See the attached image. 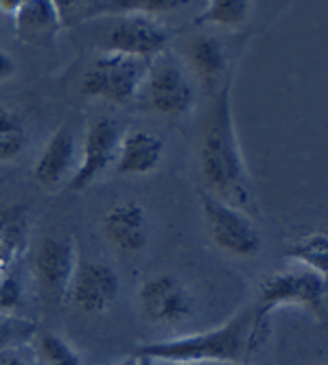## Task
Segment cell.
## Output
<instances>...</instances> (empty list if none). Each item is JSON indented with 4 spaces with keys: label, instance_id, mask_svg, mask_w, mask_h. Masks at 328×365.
Wrapping results in <instances>:
<instances>
[{
    "label": "cell",
    "instance_id": "3",
    "mask_svg": "<svg viewBox=\"0 0 328 365\" xmlns=\"http://www.w3.org/2000/svg\"><path fill=\"white\" fill-rule=\"evenodd\" d=\"M151 61L118 53H101L81 77L79 90L88 98L125 106L143 92Z\"/></svg>",
    "mask_w": 328,
    "mask_h": 365
},
{
    "label": "cell",
    "instance_id": "19",
    "mask_svg": "<svg viewBox=\"0 0 328 365\" xmlns=\"http://www.w3.org/2000/svg\"><path fill=\"white\" fill-rule=\"evenodd\" d=\"M289 260L298 262L302 269L319 276L328 274V237L324 232H309L295 239L287 250Z\"/></svg>",
    "mask_w": 328,
    "mask_h": 365
},
{
    "label": "cell",
    "instance_id": "27",
    "mask_svg": "<svg viewBox=\"0 0 328 365\" xmlns=\"http://www.w3.org/2000/svg\"><path fill=\"white\" fill-rule=\"evenodd\" d=\"M18 258H20V256H16L14 252H9L7 247L0 245V280H3V278L16 267V264H18Z\"/></svg>",
    "mask_w": 328,
    "mask_h": 365
},
{
    "label": "cell",
    "instance_id": "20",
    "mask_svg": "<svg viewBox=\"0 0 328 365\" xmlns=\"http://www.w3.org/2000/svg\"><path fill=\"white\" fill-rule=\"evenodd\" d=\"M0 245L20 256L29 245V210L22 204L0 206Z\"/></svg>",
    "mask_w": 328,
    "mask_h": 365
},
{
    "label": "cell",
    "instance_id": "16",
    "mask_svg": "<svg viewBox=\"0 0 328 365\" xmlns=\"http://www.w3.org/2000/svg\"><path fill=\"white\" fill-rule=\"evenodd\" d=\"M16 36L29 46H51L61 31L57 7L51 0H22L18 14L14 16Z\"/></svg>",
    "mask_w": 328,
    "mask_h": 365
},
{
    "label": "cell",
    "instance_id": "15",
    "mask_svg": "<svg viewBox=\"0 0 328 365\" xmlns=\"http://www.w3.org/2000/svg\"><path fill=\"white\" fill-rule=\"evenodd\" d=\"M164 158V140L147 129H131L121 136L114 169L121 175H149Z\"/></svg>",
    "mask_w": 328,
    "mask_h": 365
},
{
    "label": "cell",
    "instance_id": "10",
    "mask_svg": "<svg viewBox=\"0 0 328 365\" xmlns=\"http://www.w3.org/2000/svg\"><path fill=\"white\" fill-rule=\"evenodd\" d=\"M138 304L147 322L155 326H180L193 315V297L186 284L169 274H160L143 282Z\"/></svg>",
    "mask_w": 328,
    "mask_h": 365
},
{
    "label": "cell",
    "instance_id": "14",
    "mask_svg": "<svg viewBox=\"0 0 328 365\" xmlns=\"http://www.w3.org/2000/svg\"><path fill=\"white\" fill-rule=\"evenodd\" d=\"M106 241L121 254H138L149 239L147 210L138 202H121L101 219Z\"/></svg>",
    "mask_w": 328,
    "mask_h": 365
},
{
    "label": "cell",
    "instance_id": "22",
    "mask_svg": "<svg viewBox=\"0 0 328 365\" xmlns=\"http://www.w3.org/2000/svg\"><path fill=\"white\" fill-rule=\"evenodd\" d=\"M26 147V129L20 116L9 110L0 108V164L14 162Z\"/></svg>",
    "mask_w": 328,
    "mask_h": 365
},
{
    "label": "cell",
    "instance_id": "5",
    "mask_svg": "<svg viewBox=\"0 0 328 365\" xmlns=\"http://www.w3.org/2000/svg\"><path fill=\"white\" fill-rule=\"evenodd\" d=\"M202 215L212 243L237 258H252L260 252V230L247 217V212L219 202L217 197L202 192Z\"/></svg>",
    "mask_w": 328,
    "mask_h": 365
},
{
    "label": "cell",
    "instance_id": "28",
    "mask_svg": "<svg viewBox=\"0 0 328 365\" xmlns=\"http://www.w3.org/2000/svg\"><path fill=\"white\" fill-rule=\"evenodd\" d=\"M114 365H155V361L149 359V356H145V354H140V352H134V354L125 356L123 361H118Z\"/></svg>",
    "mask_w": 328,
    "mask_h": 365
},
{
    "label": "cell",
    "instance_id": "2",
    "mask_svg": "<svg viewBox=\"0 0 328 365\" xmlns=\"http://www.w3.org/2000/svg\"><path fill=\"white\" fill-rule=\"evenodd\" d=\"M270 337V317L256 307L241 311L225 324L197 335H184L140 346L136 352L153 361H212L250 365Z\"/></svg>",
    "mask_w": 328,
    "mask_h": 365
},
{
    "label": "cell",
    "instance_id": "21",
    "mask_svg": "<svg viewBox=\"0 0 328 365\" xmlns=\"http://www.w3.org/2000/svg\"><path fill=\"white\" fill-rule=\"evenodd\" d=\"M252 5L245 0H212L195 18L197 26L239 29L247 22Z\"/></svg>",
    "mask_w": 328,
    "mask_h": 365
},
{
    "label": "cell",
    "instance_id": "30",
    "mask_svg": "<svg viewBox=\"0 0 328 365\" xmlns=\"http://www.w3.org/2000/svg\"><path fill=\"white\" fill-rule=\"evenodd\" d=\"M155 365H227V363H212V361H155Z\"/></svg>",
    "mask_w": 328,
    "mask_h": 365
},
{
    "label": "cell",
    "instance_id": "9",
    "mask_svg": "<svg viewBox=\"0 0 328 365\" xmlns=\"http://www.w3.org/2000/svg\"><path fill=\"white\" fill-rule=\"evenodd\" d=\"M121 293V278L101 260L79 262L71 278L66 300L83 315H101L110 311Z\"/></svg>",
    "mask_w": 328,
    "mask_h": 365
},
{
    "label": "cell",
    "instance_id": "4",
    "mask_svg": "<svg viewBox=\"0 0 328 365\" xmlns=\"http://www.w3.org/2000/svg\"><path fill=\"white\" fill-rule=\"evenodd\" d=\"M282 307H300L307 313H311L317 322H324L328 307L326 276H319L302 267L265 276L258 287L256 309L270 317L272 311Z\"/></svg>",
    "mask_w": 328,
    "mask_h": 365
},
{
    "label": "cell",
    "instance_id": "26",
    "mask_svg": "<svg viewBox=\"0 0 328 365\" xmlns=\"http://www.w3.org/2000/svg\"><path fill=\"white\" fill-rule=\"evenodd\" d=\"M16 71H18L16 59H14L7 51L0 48V83H5V81L14 79Z\"/></svg>",
    "mask_w": 328,
    "mask_h": 365
},
{
    "label": "cell",
    "instance_id": "18",
    "mask_svg": "<svg viewBox=\"0 0 328 365\" xmlns=\"http://www.w3.org/2000/svg\"><path fill=\"white\" fill-rule=\"evenodd\" d=\"M36 365H81L77 350L53 330H40L26 346Z\"/></svg>",
    "mask_w": 328,
    "mask_h": 365
},
{
    "label": "cell",
    "instance_id": "7",
    "mask_svg": "<svg viewBox=\"0 0 328 365\" xmlns=\"http://www.w3.org/2000/svg\"><path fill=\"white\" fill-rule=\"evenodd\" d=\"M121 136L118 123L110 116H98L88 125L75 173L68 180L71 190H86L114 167Z\"/></svg>",
    "mask_w": 328,
    "mask_h": 365
},
{
    "label": "cell",
    "instance_id": "23",
    "mask_svg": "<svg viewBox=\"0 0 328 365\" xmlns=\"http://www.w3.org/2000/svg\"><path fill=\"white\" fill-rule=\"evenodd\" d=\"M36 333H38V326L33 319L24 315L0 313V352L26 348Z\"/></svg>",
    "mask_w": 328,
    "mask_h": 365
},
{
    "label": "cell",
    "instance_id": "1",
    "mask_svg": "<svg viewBox=\"0 0 328 365\" xmlns=\"http://www.w3.org/2000/svg\"><path fill=\"white\" fill-rule=\"evenodd\" d=\"M230 90H232V83L227 79L219 92H215L212 112L197 160H200V173L206 188L204 192L245 212L252 206V184L237 140Z\"/></svg>",
    "mask_w": 328,
    "mask_h": 365
},
{
    "label": "cell",
    "instance_id": "25",
    "mask_svg": "<svg viewBox=\"0 0 328 365\" xmlns=\"http://www.w3.org/2000/svg\"><path fill=\"white\" fill-rule=\"evenodd\" d=\"M0 365H36L31 359L29 348H16L0 352Z\"/></svg>",
    "mask_w": 328,
    "mask_h": 365
},
{
    "label": "cell",
    "instance_id": "6",
    "mask_svg": "<svg viewBox=\"0 0 328 365\" xmlns=\"http://www.w3.org/2000/svg\"><path fill=\"white\" fill-rule=\"evenodd\" d=\"M77 264V245L71 235H46L36 245L31 274L46 300L57 302L66 300Z\"/></svg>",
    "mask_w": 328,
    "mask_h": 365
},
{
    "label": "cell",
    "instance_id": "8",
    "mask_svg": "<svg viewBox=\"0 0 328 365\" xmlns=\"http://www.w3.org/2000/svg\"><path fill=\"white\" fill-rule=\"evenodd\" d=\"M169 44V31L158 18L145 14L118 16L110 26L103 53H118L145 61L158 59Z\"/></svg>",
    "mask_w": 328,
    "mask_h": 365
},
{
    "label": "cell",
    "instance_id": "11",
    "mask_svg": "<svg viewBox=\"0 0 328 365\" xmlns=\"http://www.w3.org/2000/svg\"><path fill=\"white\" fill-rule=\"evenodd\" d=\"M143 92L147 96L149 108L162 116H184L195 106L193 83L180 66L169 59L158 57L155 63L151 61Z\"/></svg>",
    "mask_w": 328,
    "mask_h": 365
},
{
    "label": "cell",
    "instance_id": "24",
    "mask_svg": "<svg viewBox=\"0 0 328 365\" xmlns=\"http://www.w3.org/2000/svg\"><path fill=\"white\" fill-rule=\"evenodd\" d=\"M24 280H22V272L16 264V267L0 280V313H9V315H22L24 309Z\"/></svg>",
    "mask_w": 328,
    "mask_h": 365
},
{
    "label": "cell",
    "instance_id": "29",
    "mask_svg": "<svg viewBox=\"0 0 328 365\" xmlns=\"http://www.w3.org/2000/svg\"><path fill=\"white\" fill-rule=\"evenodd\" d=\"M20 5H22V0H0V14L14 18L18 14Z\"/></svg>",
    "mask_w": 328,
    "mask_h": 365
},
{
    "label": "cell",
    "instance_id": "13",
    "mask_svg": "<svg viewBox=\"0 0 328 365\" xmlns=\"http://www.w3.org/2000/svg\"><path fill=\"white\" fill-rule=\"evenodd\" d=\"M77 160L79 153L75 127L71 123H61L40 151L36 167H33V180L46 190H57L63 182L73 178Z\"/></svg>",
    "mask_w": 328,
    "mask_h": 365
},
{
    "label": "cell",
    "instance_id": "17",
    "mask_svg": "<svg viewBox=\"0 0 328 365\" xmlns=\"http://www.w3.org/2000/svg\"><path fill=\"white\" fill-rule=\"evenodd\" d=\"M188 66L193 68L195 77L202 81V86L208 92H215L217 86L225 83V68H227V57L223 44L215 36H200L188 44L186 51Z\"/></svg>",
    "mask_w": 328,
    "mask_h": 365
},
{
    "label": "cell",
    "instance_id": "12",
    "mask_svg": "<svg viewBox=\"0 0 328 365\" xmlns=\"http://www.w3.org/2000/svg\"><path fill=\"white\" fill-rule=\"evenodd\" d=\"M184 3L178 0H68V3H55L61 29L77 26L81 22L101 18V16H127V14H145V16H162L178 11Z\"/></svg>",
    "mask_w": 328,
    "mask_h": 365
}]
</instances>
